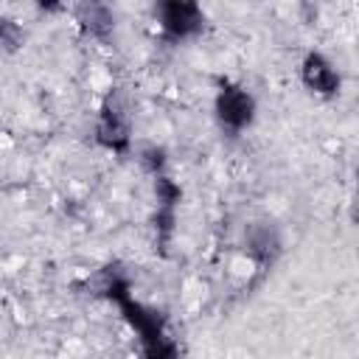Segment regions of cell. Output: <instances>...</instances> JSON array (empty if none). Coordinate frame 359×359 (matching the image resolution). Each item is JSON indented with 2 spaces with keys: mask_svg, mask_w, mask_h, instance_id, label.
<instances>
[{
  "mask_svg": "<svg viewBox=\"0 0 359 359\" xmlns=\"http://www.w3.org/2000/svg\"><path fill=\"white\" fill-rule=\"evenodd\" d=\"M95 143L112 154H129L132 149V121H129L126 107L115 95H107V101L98 109Z\"/></svg>",
  "mask_w": 359,
  "mask_h": 359,
  "instance_id": "277c9868",
  "label": "cell"
},
{
  "mask_svg": "<svg viewBox=\"0 0 359 359\" xmlns=\"http://www.w3.org/2000/svg\"><path fill=\"white\" fill-rule=\"evenodd\" d=\"M157 22L160 36L171 45H180L205 28V11L199 3L191 0H165L157 6Z\"/></svg>",
  "mask_w": 359,
  "mask_h": 359,
  "instance_id": "3957f363",
  "label": "cell"
},
{
  "mask_svg": "<svg viewBox=\"0 0 359 359\" xmlns=\"http://www.w3.org/2000/svg\"><path fill=\"white\" fill-rule=\"evenodd\" d=\"M76 17H79L81 28L90 36L101 39V42H107L112 36V31H115V11L109 6H104V3H81L76 8Z\"/></svg>",
  "mask_w": 359,
  "mask_h": 359,
  "instance_id": "8992f818",
  "label": "cell"
},
{
  "mask_svg": "<svg viewBox=\"0 0 359 359\" xmlns=\"http://www.w3.org/2000/svg\"><path fill=\"white\" fill-rule=\"evenodd\" d=\"M174 224H177V208H157L154 210V233H157V247L165 252L174 236Z\"/></svg>",
  "mask_w": 359,
  "mask_h": 359,
  "instance_id": "9c48e42d",
  "label": "cell"
},
{
  "mask_svg": "<svg viewBox=\"0 0 359 359\" xmlns=\"http://www.w3.org/2000/svg\"><path fill=\"white\" fill-rule=\"evenodd\" d=\"M137 163H140V168H143L146 174L160 177V174H165L168 151H165L163 146H157V143H146V146L137 149Z\"/></svg>",
  "mask_w": 359,
  "mask_h": 359,
  "instance_id": "52a82bcc",
  "label": "cell"
},
{
  "mask_svg": "<svg viewBox=\"0 0 359 359\" xmlns=\"http://www.w3.org/2000/svg\"><path fill=\"white\" fill-rule=\"evenodd\" d=\"M348 219L359 227V177H356V191H353V199H351V208H348Z\"/></svg>",
  "mask_w": 359,
  "mask_h": 359,
  "instance_id": "8fae6325",
  "label": "cell"
},
{
  "mask_svg": "<svg viewBox=\"0 0 359 359\" xmlns=\"http://www.w3.org/2000/svg\"><path fill=\"white\" fill-rule=\"evenodd\" d=\"M300 81L309 93L320 95V98H334L342 87V76L334 67V62L320 53V50H309L300 62Z\"/></svg>",
  "mask_w": 359,
  "mask_h": 359,
  "instance_id": "5b68a950",
  "label": "cell"
},
{
  "mask_svg": "<svg viewBox=\"0 0 359 359\" xmlns=\"http://www.w3.org/2000/svg\"><path fill=\"white\" fill-rule=\"evenodd\" d=\"M0 42H3L6 50H14L22 42V31H17V25L11 20H3V25H0Z\"/></svg>",
  "mask_w": 359,
  "mask_h": 359,
  "instance_id": "30bf717a",
  "label": "cell"
},
{
  "mask_svg": "<svg viewBox=\"0 0 359 359\" xmlns=\"http://www.w3.org/2000/svg\"><path fill=\"white\" fill-rule=\"evenodd\" d=\"M244 252L247 258L252 261L255 266V280H261L275 264L278 258L283 255V236H280V227L269 219H258V222H250L244 227Z\"/></svg>",
  "mask_w": 359,
  "mask_h": 359,
  "instance_id": "7a4b0ae2",
  "label": "cell"
},
{
  "mask_svg": "<svg viewBox=\"0 0 359 359\" xmlns=\"http://www.w3.org/2000/svg\"><path fill=\"white\" fill-rule=\"evenodd\" d=\"M255 98L247 87L241 84H233V81H224L219 90H216V98H213V115H216V123L219 129L227 135V137H238L244 129L252 126L255 121Z\"/></svg>",
  "mask_w": 359,
  "mask_h": 359,
  "instance_id": "6da1fadb",
  "label": "cell"
},
{
  "mask_svg": "<svg viewBox=\"0 0 359 359\" xmlns=\"http://www.w3.org/2000/svg\"><path fill=\"white\" fill-rule=\"evenodd\" d=\"M154 199H157V208H180V199H182L180 182H174L168 174L154 177Z\"/></svg>",
  "mask_w": 359,
  "mask_h": 359,
  "instance_id": "ba28073f",
  "label": "cell"
}]
</instances>
